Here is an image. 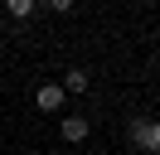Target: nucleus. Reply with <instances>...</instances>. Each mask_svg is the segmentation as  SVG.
Returning <instances> with one entry per match:
<instances>
[{"label": "nucleus", "mask_w": 160, "mask_h": 155, "mask_svg": "<svg viewBox=\"0 0 160 155\" xmlns=\"http://www.w3.org/2000/svg\"><path fill=\"white\" fill-rule=\"evenodd\" d=\"M131 141L141 145V150H160V121H131Z\"/></svg>", "instance_id": "nucleus-1"}, {"label": "nucleus", "mask_w": 160, "mask_h": 155, "mask_svg": "<svg viewBox=\"0 0 160 155\" xmlns=\"http://www.w3.org/2000/svg\"><path fill=\"white\" fill-rule=\"evenodd\" d=\"M5 10H10V19H34V10H39V5H34V0H10Z\"/></svg>", "instance_id": "nucleus-5"}, {"label": "nucleus", "mask_w": 160, "mask_h": 155, "mask_svg": "<svg viewBox=\"0 0 160 155\" xmlns=\"http://www.w3.org/2000/svg\"><path fill=\"white\" fill-rule=\"evenodd\" d=\"M58 131H63V141H68V145H78V141H88V131H92V126H88V116H63V121H58Z\"/></svg>", "instance_id": "nucleus-2"}, {"label": "nucleus", "mask_w": 160, "mask_h": 155, "mask_svg": "<svg viewBox=\"0 0 160 155\" xmlns=\"http://www.w3.org/2000/svg\"><path fill=\"white\" fill-rule=\"evenodd\" d=\"M63 92H88V73H82V68H68V78H63Z\"/></svg>", "instance_id": "nucleus-4"}, {"label": "nucleus", "mask_w": 160, "mask_h": 155, "mask_svg": "<svg viewBox=\"0 0 160 155\" xmlns=\"http://www.w3.org/2000/svg\"><path fill=\"white\" fill-rule=\"evenodd\" d=\"M34 102H39V112H58L63 107V87L58 82H44L39 92H34Z\"/></svg>", "instance_id": "nucleus-3"}]
</instances>
